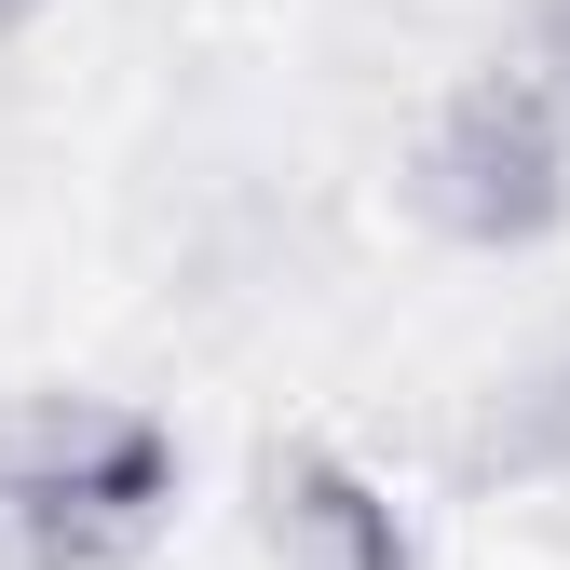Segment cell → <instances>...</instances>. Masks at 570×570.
Segmentation results:
<instances>
[{"label":"cell","instance_id":"6da1fadb","mask_svg":"<svg viewBox=\"0 0 570 570\" xmlns=\"http://www.w3.org/2000/svg\"><path fill=\"white\" fill-rule=\"evenodd\" d=\"M407 204L462 258H517L570 218V0H530L435 96V122L407 150Z\"/></svg>","mask_w":570,"mask_h":570},{"label":"cell","instance_id":"7a4b0ae2","mask_svg":"<svg viewBox=\"0 0 570 570\" xmlns=\"http://www.w3.org/2000/svg\"><path fill=\"white\" fill-rule=\"evenodd\" d=\"M177 517V435L136 394H14L0 407V557L14 570H136Z\"/></svg>","mask_w":570,"mask_h":570},{"label":"cell","instance_id":"3957f363","mask_svg":"<svg viewBox=\"0 0 570 570\" xmlns=\"http://www.w3.org/2000/svg\"><path fill=\"white\" fill-rule=\"evenodd\" d=\"M258 543H272V570H435L421 530H407V503L367 462L313 449V435L258 449Z\"/></svg>","mask_w":570,"mask_h":570},{"label":"cell","instance_id":"277c9868","mask_svg":"<svg viewBox=\"0 0 570 570\" xmlns=\"http://www.w3.org/2000/svg\"><path fill=\"white\" fill-rule=\"evenodd\" d=\"M462 475L475 489H570V353L517 367L503 394L462 421Z\"/></svg>","mask_w":570,"mask_h":570},{"label":"cell","instance_id":"5b68a950","mask_svg":"<svg viewBox=\"0 0 570 570\" xmlns=\"http://www.w3.org/2000/svg\"><path fill=\"white\" fill-rule=\"evenodd\" d=\"M28 14H41V0H0V28H28Z\"/></svg>","mask_w":570,"mask_h":570}]
</instances>
